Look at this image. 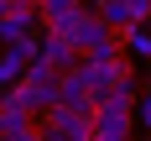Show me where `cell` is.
I'll list each match as a JSON object with an SVG mask.
<instances>
[{
  "mask_svg": "<svg viewBox=\"0 0 151 141\" xmlns=\"http://www.w3.org/2000/svg\"><path fill=\"white\" fill-rule=\"evenodd\" d=\"M37 125H42L52 141H94V115H78V110H42L37 115Z\"/></svg>",
  "mask_w": 151,
  "mask_h": 141,
  "instance_id": "obj_1",
  "label": "cell"
},
{
  "mask_svg": "<svg viewBox=\"0 0 151 141\" xmlns=\"http://www.w3.org/2000/svg\"><path fill=\"white\" fill-rule=\"evenodd\" d=\"M58 78H63V73H58V68H47L42 58L21 73V89H26V99H31L37 115H42V110H58Z\"/></svg>",
  "mask_w": 151,
  "mask_h": 141,
  "instance_id": "obj_2",
  "label": "cell"
},
{
  "mask_svg": "<svg viewBox=\"0 0 151 141\" xmlns=\"http://www.w3.org/2000/svg\"><path fill=\"white\" fill-rule=\"evenodd\" d=\"M78 73H83V84H89L94 105H104L109 94H115V84H120L125 63H120V58H83V63H78Z\"/></svg>",
  "mask_w": 151,
  "mask_h": 141,
  "instance_id": "obj_3",
  "label": "cell"
},
{
  "mask_svg": "<svg viewBox=\"0 0 151 141\" xmlns=\"http://www.w3.org/2000/svg\"><path fill=\"white\" fill-rule=\"evenodd\" d=\"M130 131H136V110L115 105V99L94 105V141H130Z\"/></svg>",
  "mask_w": 151,
  "mask_h": 141,
  "instance_id": "obj_4",
  "label": "cell"
},
{
  "mask_svg": "<svg viewBox=\"0 0 151 141\" xmlns=\"http://www.w3.org/2000/svg\"><path fill=\"white\" fill-rule=\"evenodd\" d=\"M42 31V16H37V5H11V11L0 16V42L16 47V42H26V37H37Z\"/></svg>",
  "mask_w": 151,
  "mask_h": 141,
  "instance_id": "obj_5",
  "label": "cell"
},
{
  "mask_svg": "<svg viewBox=\"0 0 151 141\" xmlns=\"http://www.w3.org/2000/svg\"><path fill=\"white\" fill-rule=\"evenodd\" d=\"M58 105H63V110H78V115H94V94H89V84H83L78 68L58 78Z\"/></svg>",
  "mask_w": 151,
  "mask_h": 141,
  "instance_id": "obj_6",
  "label": "cell"
},
{
  "mask_svg": "<svg viewBox=\"0 0 151 141\" xmlns=\"http://www.w3.org/2000/svg\"><path fill=\"white\" fill-rule=\"evenodd\" d=\"M42 63H47V68H58V73H73L83 58H78V47L68 42V37H52V31H42Z\"/></svg>",
  "mask_w": 151,
  "mask_h": 141,
  "instance_id": "obj_7",
  "label": "cell"
},
{
  "mask_svg": "<svg viewBox=\"0 0 151 141\" xmlns=\"http://www.w3.org/2000/svg\"><path fill=\"white\" fill-rule=\"evenodd\" d=\"M26 131H37V115H31V110L0 105V141H5V136H26Z\"/></svg>",
  "mask_w": 151,
  "mask_h": 141,
  "instance_id": "obj_8",
  "label": "cell"
},
{
  "mask_svg": "<svg viewBox=\"0 0 151 141\" xmlns=\"http://www.w3.org/2000/svg\"><path fill=\"white\" fill-rule=\"evenodd\" d=\"M78 11H83V0H42V5H37L42 26H52V21H63V16H78Z\"/></svg>",
  "mask_w": 151,
  "mask_h": 141,
  "instance_id": "obj_9",
  "label": "cell"
},
{
  "mask_svg": "<svg viewBox=\"0 0 151 141\" xmlns=\"http://www.w3.org/2000/svg\"><path fill=\"white\" fill-rule=\"evenodd\" d=\"M125 47H130L136 58H146V63H151V37H146L141 26H136V31H125Z\"/></svg>",
  "mask_w": 151,
  "mask_h": 141,
  "instance_id": "obj_10",
  "label": "cell"
},
{
  "mask_svg": "<svg viewBox=\"0 0 151 141\" xmlns=\"http://www.w3.org/2000/svg\"><path fill=\"white\" fill-rule=\"evenodd\" d=\"M136 125H146V131H151V94H141V99H136Z\"/></svg>",
  "mask_w": 151,
  "mask_h": 141,
  "instance_id": "obj_11",
  "label": "cell"
},
{
  "mask_svg": "<svg viewBox=\"0 0 151 141\" xmlns=\"http://www.w3.org/2000/svg\"><path fill=\"white\" fill-rule=\"evenodd\" d=\"M104 5H115V0H89V11H104Z\"/></svg>",
  "mask_w": 151,
  "mask_h": 141,
  "instance_id": "obj_12",
  "label": "cell"
},
{
  "mask_svg": "<svg viewBox=\"0 0 151 141\" xmlns=\"http://www.w3.org/2000/svg\"><path fill=\"white\" fill-rule=\"evenodd\" d=\"M11 5H16V0H0V16H5V11H11Z\"/></svg>",
  "mask_w": 151,
  "mask_h": 141,
  "instance_id": "obj_13",
  "label": "cell"
},
{
  "mask_svg": "<svg viewBox=\"0 0 151 141\" xmlns=\"http://www.w3.org/2000/svg\"><path fill=\"white\" fill-rule=\"evenodd\" d=\"M146 94H151V63H146Z\"/></svg>",
  "mask_w": 151,
  "mask_h": 141,
  "instance_id": "obj_14",
  "label": "cell"
},
{
  "mask_svg": "<svg viewBox=\"0 0 151 141\" xmlns=\"http://www.w3.org/2000/svg\"><path fill=\"white\" fill-rule=\"evenodd\" d=\"M16 5H42V0H16Z\"/></svg>",
  "mask_w": 151,
  "mask_h": 141,
  "instance_id": "obj_15",
  "label": "cell"
},
{
  "mask_svg": "<svg viewBox=\"0 0 151 141\" xmlns=\"http://www.w3.org/2000/svg\"><path fill=\"white\" fill-rule=\"evenodd\" d=\"M5 141H26V136H5Z\"/></svg>",
  "mask_w": 151,
  "mask_h": 141,
  "instance_id": "obj_16",
  "label": "cell"
},
{
  "mask_svg": "<svg viewBox=\"0 0 151 141\" xmlns=\"http://www.w3.org/2000/svg\"><path fill=\"white\" fill-rule=\"evenodd\" d=\"M0 105H5V89H0Z\"/></svg>",
  "mask_w": 151,
  "mask_h": 141,
  "instance_id": "obj_17",
  "label": "cell"
}]
</instances>
